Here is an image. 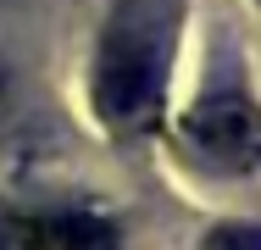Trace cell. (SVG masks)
I'll list each match as a JSON object with an SVG mask.
<instances>
[{
	"label": "cell",
	"mask_w": 261,
	"mask_h": 250,
	"mask_svg": "<svg viewBox=\"0 0 261 250\" xmlns=\"http://www.w3.org/2000/svg\"><path fill=\"white\" fill-rule=\"evenodd\" d=\"M184 145L217 172H250L261 167V111L245 95H206L184 117Z\"/></svg>",
	"instance_id": "7a4b0ae2"
},
{
	"label": "cell",
	"mask_w": 261,
	"mask_h": 250,
	"mask_svg": "<svg viewBox=\"0 0 261 250\" xmlns=\"http://www.w3.org/2000/svg\"><path fill=\"white\" fill-rule=\"evenodd\" d=\"M211 250H261V228H250V222H228V228L211 234Z\"/></svg>",
	"instance_id": "277c9868"
},
{
	"label": "cell",
	"mask_w": 261,
	"mask_h": 250,
	"mask_svg": "<svg viewBox=\"0 0 261 250\" xmlns=\"http://www.w3.org/2000/svg\"><path fill=\"white\" fill-rule=\"evenodd\" d=\"M0 250H117V228L84 211L0 217Z\"/></svg>",
	"instance_id": "3957f363"
},
{
	"label": "cell",
	"mask_w": 261,
	"mask_h": 250,
	"mask_svg": "<svg viewBox=\"0 0 261 250\" xmlns=\"http://www.w3.org/2000/svg\"><path fill=\"white\" fill-rule=\"evenodd\" d=\"M161 100V45L139 17H117L95 56V106L106 122L134 128Z\"/></svg>",
	"instance_id": "6da1fadb"
}]
</instances>
